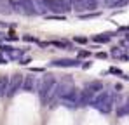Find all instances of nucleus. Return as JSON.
I'll use <instances>...</instances> for the list:
<instances>
[{"instance_id":"nucleus-1","label":"nucleus","mask_w":129,"mask_h":125,"mask_svg":"<svg viewBox=\"0 0 129 125\" xmlns=\"http://www.w3.org/2000/svg\"><path fill=\"white\" fill-rule=\"evenodd\" d=\"M113 104H115V94H112L110 90H101L94 96L91 106L96 108L100 113H105L108 115L112 109H113Z\"/></svg>"},{"instance_id":"nucleus-2","label":"nucleus","mask_w":129,"mask_h":125,"mask_svg":"<svg viewBox=\"0 0 129 125\" xmlns=\"http://www.w3.org/2000/svg\"><path fill=\"white\" fill-rule=\"evenodd\" d=\"M56 82H58V80L54 78V75H44L42 78L39 80L37 94H39V97H40V101H42L44 106L47 104V97H49V94H51L52 87L56 85Z\"/></svg>"},{"instance_id":"nucleus-3","label":"nucleus","mask_w":129,"mask_h":125,"mask_svg":"<svg viewBox=\"0 0 129 125\" xmlns=\"http://www.w3.org/2000/svg\"><path fill=\"white\" fill-rule=\"evenodd\" d=\"M23 80H24L23 75H14V77L9 80V87H7L5 96H7V97H14V96L23 89Z\"/></svg>"},{"instance_id":"nucleus-4","label":"nucleus","mask_w":129,"mask_h":125,"mask_svg":"<svg viewBox=\"0 0 129 125\" xmlns=\"http://www.w3.org/2000/svg\"><path fill=\"white\" fill-rule=\"evenodd\" d=\"M51 66L54 68H79L82 66L80 64V59H68V57H63V59H54L51 62Z\"/></svg>"},{"instance_id":"nucleus-5","label":"nucleus","mask_w":129,"mask_h":125,"mask_svg":"<svg viewBox=\"0 0 129 125\" xmlns=\"http://www.w3.org/2000/svg\"><path fill=\"white\" fill-rule=\"evenodd\" d=\"M37 89H39V78L37 77H24L21 90H24V92H37Z\"/></svg>"},{"instance_id":"nucleus-6","label":"nucleus","mask_w":129,"mask_h":125,"mask_svg":"<svg viewBox=\"0 0 129 125\" xmlns=\"http://www.w3.org/2000/svg\"><path fill=\"white\" fill-rule=\"evenodd\" d=\"M94 92H91V90H87V89H84V90H80V96H79V106H91V103H92V99H94Z\"/></svg>"},{"instance_id":"nucleus-7","label":"nucleus","mask_w":129,"mask_h":125,"mask_svg":"<svg viewBox=\"0 0 129 125\" xmlns=\"http://www.w3.org/2000/svg\"><path fill=\"white\" fill-rule=\"evenodd\" d=\"M70 4H72V9L77 11L79 14H84L86 11H89V7L86 5L84 0H70Z\"/></svg>"},{"instance_id":"nucleus-8","label":"nucleus","mask_w":129,"mask_h":125,"mask_svg":"<svg viewBox=\"0 0 129 125\" xmlns=\"http://www.w3.org/2000/svg\"><path fill=\"white\" fill-rule=\"evenodd\" d=\"M112 37H113V33H101V35H94L91 40L94 43H108L112 40Z\"/></svg>"},{"instance_id":"nucleus-9","label":"nucleus","mask_w":129,"mask_h":125,"mask_svg":"<svg viewBox=\"0 0 129 125\" xmlns=\"http://www.w3.org/2000/svg\"><path fill=\"white\" fill-rule=\"evenodd\" d=\"M87 90H91V92H94V94H98V92H101L103 90V83L100 82V80H94V82H89L86 85Z\"/></svg>"},{"instance_id":"nucleus-10","label":"nucleus","mask_w":129,"mask_h":125,"mask_svg":"<svg viewBox=\"0 0 129 125\" xmlns=\"http://www.w3.org/2000/svg\"><path fill=\"white\" fill-rule=\"evenodd\" d=\"M124 115H129V97L126 99V103L120 104L119 109H117V116H124Z\"/></svg>"},{"instance_id":"nucleus-11","label":"nucleus","mask_w":129,"mask_h":125,"mask_svg":"<svg viewBox=\"0 0 129 125\" xmlns=\"http://www.w3.org/2000/svg\"><path fill=\"white\" fill-rule=\"evenodd\" d=\"M110 56H112V57H119V59H122V57H124V49H120V47H113V49L110 50Z\"/></svg>"},{"instance_id":"nucleus-12","label":"nucleus","mask_w":129,"mask_h":125,"mask_svg":"<svg viewBox=\"0 0 129 125\" xmlns=\"http://www.w3.org/2000/svg\"><path fill=\"white\" fill-rule=\"evenodd\" d=\"M16 49L12 47V45H5V43H0V52L2 54H7V56H11L12 52H14Z\"/></svg>"},{"instance_id":"nucleus-13","label":"nucleus","mask_w":129,"mask_h":125,"mask_svg":"<svg viewBox=\"0 0 129 125\" xmlns=\"http://www.w3.org/2000/svg\"><path fill=\"white\" fill-rule=\"evenodd\" d=\"M98 16H100L98 11H92V12H87V14H79L80 19H91V18H98Z\"/></svg>"},{"instance_id":"nucleus-14","label":"nucleus","mask_w":129,"mask_h":125,"mask_svg":"<svg viewBox=\"0 0 129 125\" xmlns=\"http://www.w3.org/2000/svg\"><path fill=\"white\" fill-rule=\"evenodd\" d=\"M86 2V5L89 7V11H96L98 9V5H100V2L98 0H84Z\"/></svg>"},{"instance_id":"nucleus-15","label":"nucleus","mask_w":129,"mask_h":125,"mask_svg":"<svg viewBox=\"0 0 129 125\" xmlns=\"http://www.w3.org/2000/svg\"><path fill=\"white\" fill-rule=\"evenodd\" d=\"M107 73H112V75H119V77H124V71H122V70H119V68H115V66H112V68L108 70Z\"/></svg>"},{"instance_id":"nucleus-16","label":"nucleus","mask_w":129,"mask_h":125,"mask_svg":"<svg viewBox=\"0 0 129 125\" xmlns=\"http://www.w3.org/2000/svg\"><path fill=\"white\" fill-rule=\"evenodd\" d=\"M91 56V52L89 50H79V54H77V57L79 59H86V57H89Z\"/></svg>"},{"instance_id":"nucleus-17","label":"nucleus","mask_w":129,"mask_h":125,"mask_svg":"<svg viewBox=\"0 0 129 125\" xmlns=\"http://www.w3.org/2000/svg\"><path fill=\"white\" fill-rule=\"evenodd\" d=\"M23 40H24V42H33V43H40L35 37H30V35H24V37H23Z\"/></svg>"},{"instance_id":"nucleus-18","label":"nucleus","mask_w":129,"mask_h":125,"mask_svg":"<svg viewBox=\"0 0 129 125\" xmlns=\"http://www.w3.org/2000/svg\"><path fill=\"white\" fill-rule=\"evenodd\" d=\"M73 42H77V43H82V45H84V43H87V38H86V37H75Z\"/></svg>"},{"instance_id":"nucleus-19","label":"nucleus","mask_w":129,"mask_h":125,"mask_svg":"<svg viewBox=\"0 0 129 125\" xmlns=\"http://www.w3.org/2000/svg\"><path fill=\"white\" fill-rule=\"evenodd\" d=\"M96 57H98V59H107L108 54L107 52H96Z\"/></svg>"},{"instance_id":"nucleus-20","label":"nucleus","mask_w":129,"mask_h":125,"mask_svg":"<svg viewBox=\"0 0 129 125\" xmlns=\"http://www.w3.org/2000/svg\"><path fill=\"white\" fill-rule=\"evenodd\" d=\"M30 62V57H26V59H19V64H28Z\"/></svg>"},{"instance_id":"nucleus-21","label":"nucleus","mask_w":129,"mask_h":125,"mask_svg":"<svg viewBox=\"0 0 129 125\" xmlns=\"http://www.w3.org/2000/svg\"><path fill=\"white\" fill-rule=\"evenodd\" d=\"M7 61H9L7 57H0V64H7Z\"/></svg>"},{"instance_id":"nucleus-22","label":"nucleus","mask_w":129,"mask_h":125,"mask_svg":"<svg viewBox=\"0 0 129 125\" xmlns=\"http://www.w3.org/2000/svg\"><path fill=\"white\" fill-rule=\"evenodd\" d=\"M82 68H84V70H87V68H91V62H84V64H82Z\"/></svg>"},{"instance_id":"nucleus-23","label":"nucleus","mask_w":129,"mask_h":125,"mask_svg":"<svg viewBox=\"0 0 129 125\" xmlns=\"http://www.w3.org/2000/svg\"><path fill=\"white\" fill-rule=\"evenodd\" d=\"M115 90H117V92H119V90H122V85H120V83H117V85H115Z\"/></svg>"},{"instance_id":"nucleus-24","label":"nucleus","mask_w":129,"mask_h":125,"mask_svg":"<svg viewBox=\"0 0 129 125\" xmlns=\"http://www.w3.org/2000/svg\"><path fill=\"white\" fill-rule=\"evenodd\" d=\"M122 78H126V80H129V77H127V75H124V77H122Z\"/></svg>"},{"instance_id":"nucleus-25","label":"nucleus","mask_w":129,"mask_h":125,"mask_svg":"<svg viewBox=\"0 0 129 125\" xmlns=\"http://www.w3.org/2000/svg\"><path fill=\"white\" fill-rule=\"evenodd\" d=\"M126 40H127V42H129V33H127V35H126Z\"/></svg>"},{"instance_id":"nucleus-26","label":"nucleus","mask_w":129,"mask_h":125,"mask_svg":"<svg viewBox=\"0 0 129 125\" xmlns=\"http://www.w3.org/2000/svg\"><path fill=\"white\" fill-rule=\"evenodd\" d=\"M0 42H2V33H0Z\"/></svg>"},{"instance_id":"nucleus-27","label":"nucleus","mask_w":129,"mask_h":125,"mask_svg":"<svg viewBox=\"0 0 129 125\" xmlns=\"http://www.w3.org/2000/svg\"><path fill=\"white\" fill-rule=\"evenodd\" d=\"M127 2H129V0H127Z\"/></svg>"}]
</instances>
